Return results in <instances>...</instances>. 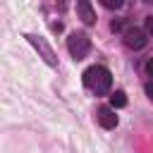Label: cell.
<instances>
[{"instance_id": "1", "label": "cell", "mask_w": 153, "mask_h": 153, "mask_svg": "<svg viewBox=\"0 0 153 153\" xmlns=\"http://www.w3.org/2000/svg\"><path fill=\"white\" fill-rule=\"evenodd\" d=\"M84 84H86V88H91L96 96H105V93L110 91V86H112V76H110V72H108L105 67L93 65V67H88V69L84 72Z\"/></svg>"}, {"instance_id": "2", "label": "cell", "mask_w": 153, "mask_h": 153, "mask_svg": "<svg viewBox=\"0 0 153 153\" xmlns=\"http://www.w3.org/2000/svg\"><path fill=\"white\" fill-rule=\"evenodd\" d=\"M67 50H69V55H72L74 60H84L86 53L91 50V41H88V36L81 33V31L69 33V38H67Z\"/></svg>"}, {"instance_id": "3", "label": "cell", "mask_w": 153, "mask_h": 153, "mask_svg": "<svg viewBox=\"0 0 153 153\" xmlns=\"http://www.w3.org/2000/svg\"><path fill=\"white\" fill-rule=\"evenodd\" d=\"M26 41L41 53V57L45 60V65H50V67H57V57H55V53H53V48L43 41V38H38V36H33V33H26Z\"/></svg>"}, {"instance_id": "4", "label": "cell", "mask_w": 153, "mask_h": 153, "mask_svg": "<svg viewBox=\"0 0 153 153\" xmlns=\"http://www.w3.org/2000/svg\"><path fill=\"white\" fill-rule=\"evenodd\" d=\"M124 45L127 48H131V50H141L143 45H146V31H141V29H127L124 31Z\"/></svg>"}, {"instance_id": "5", "label": "cell", "mask_w": 153, "mask_h": 153, "mask_svg": "<svg viewBox=\"0 0 153 153\" xmlns=\"http://www.w3.org/2000/svg\"><path fill=\"white\" fill-rule=\"evenodd\" d=\"M76 12H79V19H81L86 26L96 24V12H93V7H91V0H76Z\"/></svg>"}, {"instance_id": "6", "label": "cell", "mask_w": 153, "mask_h": 153, "mask_svg": "<svg viewBox=\"0 0 153 153\" xmlns=\"http://www.w3.org/2000/svg\"><path fill=\"white\" fill-rule=\"evenodd\" d=\"M98 122H100V127H105V129H115V127H117V115H115V110H112V108H100V110H98Z\"/></svg>"}, {"instance_id": "7", "label": "cell", "mask_w": 153, "mask_h": 153, "mask_svg": "<svg viewBox=\"0 0 153 153\" xmlns=\"http://www.w3.org/2000/svg\"><path fill=\"white\" fill-rule=\"evenodd\" d=\"M110 105H112V108H124V105H127V96H124V91H115V93H110Z\"/></svg>"}, {"instance_id": "8", "label": "cell", "mask_w": 153, "mask_h": 153, "mask_svg": "<svg viewBox=\"0 0 153 153\" xmlns=\"http://www.w3.org/2000/svg\"><path fill=\"white\" fill-rule=\"evenodd\" d=\"M100 2H103L108 10H117V7H122V2H124V0H100Z\"/></svg>"}, {"instance_id": "9", "label": "cell", "mask_w": 153, "mask_h": 153, "mask_svg": "<svg viewBox=\"0 0 153 153\" xmlns=\"http://www.w3.org/2000/svg\"><path fill=\"white\" fill-rule=\"evenodd\" d=\"M143 26H146V31L153 36V17H146V22H143Z\"/></svg>"}, {"instance_id": "10", "label": "cell", "mask_w": 153, "mask_h": 153, "mask_svg": "<svg viewBox=\"0 0 153 153\" xmlns=\"http://www.w3.org/2000/svg\"><path fill=\"white\" fill-rule=\"evenodd\" d=\"M146 96L153 100V81H148V84H146Z\"/></svg>"}, {"instance_id": "11", "label": "cell", "mask_w": 153, "mask_h": 153, "mask_svg": "<svg viewBox=\"0 0 153 153\" xmlns=\"http://www.w3.org/2000/svg\"><path fill=\"white\" fill-rule=\"evenodd\" d=\"M146 72H148V76H153V57L146 62Z\"/></svg>"}, {"instance_id": "12", "label": "cell", "mask_w": 153, "mask_h": 153, "mask_svg": "<svg viewBox=\"0 0 153 153\" xmlns=\"http://www.w3.org/2000/svg\"><path fill=\"white\" fill-rule=\"evenodd\" d=\"M120 26H122V22H115V19H112V24H110V29H112V31H117Z\"/></svg>"}]
</instances>
